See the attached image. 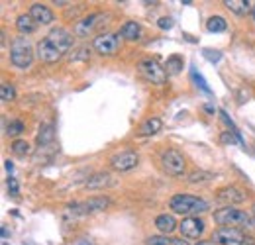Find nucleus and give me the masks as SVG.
<instances>
[{"instance_id":"f257e3e1","label":"nucleus","mask_w":255,"mask_h":245,"mask_svg":"<svg viewBox=\"0 0 255 245\" xmlns=\"http://www.w3.org/2000/svg\"><path fill=\"white\" fill-rule=\"evenodd\" d=\"M73 45V35L65 28H53L43 39L37 41L35 53L43 63H57Z\"/></svg>"},{"instance_id":"f03ea898","label":"nucleus","mask_w":255,"mask_h":245,"mask_svg":"<svg viewBox=\"0 0 255 245\" xmlns=\"http://www.w3.org/2000/svg\"><path fill=\"white\" fill-rule=\"evenodd\" d=\"M214 222L220 224V228H238V230H254L255 218L244 210L226 206L214 212Z\"/></svg>"},{"instance_id":"7ed1b4c3","label":"nucleus","mask_w":255,"mask_h":245,"mask_svg":"<svg viewBox=\"0 0 255 245\" xmlns=\"http://www.w3.org/2000/svg\"><path fill=\"white\" fill-rule=\"evenodd\" d=\"M169 208H171L175 214H183V216H187V218L204 214V212L210 210V206H208L206 200H202V198H198V196H192V194H175V196H171Z\"/></svg>"},{"instance_id":"20e7f679","label":"nucleus","mask_w":255,"mask_h":245,"mask_svg":"<svg viewBox=\"0 0 255 245\" xmlns=\"http://www.w3.org/2000/svg\"><path fill=\"white\" fill-rule=\"evenodd\" d=\"M10 61L14 67L18 69H30L33 63V47L32 43L20 35L12 41V47H10Z\"/></svg>"},{"instance_id":"39448f33","label":"nucleus","mask_w":255,"mask_h":245,"mask_svg":"<svg viewBox=\"0 0 255 245\" xmlns=\"http://www.w3.org/2000/svg\"><path fill=\"white\" fill-rule=\"evenodd\" d=\"M212 244L218 245H255L254 236H248L238 228H218L212 234Z\"/></svg>"},{"instance_id":"423d86ee","label":"nucleus","mask_w":255,"mask_h":245,"mask_svg":"<svg viewBox=\"0 0 255 245\" xmlns=\"http://www.w3.org/2000/svg\"><path fill=\"white\" fill-rule=\"evenodd\" d=\"M110 204H112V200L106 198V196H93V198H89V200L69 204V206H67V212L73 216H87V214H95V212H102V210H106Z\"/></svg>"},{"instance_id":"0eeeda50","label":"nucleus","mask_w":255,"mask_h":245,"mask_svg":"<svg viewBox=\"0 0 255 245\" xmlns=\"http://www.w3.org/2000/svg\"><path fill=\"white\" fill-rule=\"evenodd\" d=\"M137 71L141 73V77L145 81H149L153 85H165L167 83V75H169L167 69L161 67L159 63L155 61V59H151V57L141 59V61L137 63Z\"/></svg>"},{"instance_id":"6e6552de","label":"nucleus","mask_w":255,"mask_h":245,"mask_svg":"<svg viewBox=\"0 0 255 245\" xmlns=\"http://www.w3.org/2000/svg\"><path fill=\"white\" fill-rule=\"evenodd\" d=\"M120 33H114V31H106V33H100L96 35L95 41H93V49L100 55H116L118 49H120Z\"/></svg>"},{"instance_id":"1a4fd4ad","label":"nucleus","mask_w":255,"mask_h":245,"mask_svg":"<svg viewBox=\"0 0 255 245\" xmlns=\"http://www.w3.org/2000/svg\"><path fill=\"white\" fill-rule=\"evenodd\" d=\"M161 163H163V169L167 171V175H171V177H181L185 173V165H187L183 153L177 149H167L161 157Z\"/></svg>"},{"instance_id":"9d476101","label":"nucleus","mask_w":255,"mask_h":245,"mask_svg":"<svg viewBox=\"0 0 255 245\" xmlns=\"http://www.w3.org/2000/svg\"><path fill=\"white\" fill-rule=\"evenodd\" d=\"M137 163H139V157L135 151H122V153H116L110 159V167L118 173L131 171L133 167H137Z\"/></svg>"},{"instance_id":"9b49d317","label":"nucleus","mask_w":255,"mask_h":245,"mask_svg":"<svg viewBox=\"0 0 255 245\" xmlns=\"http://www.w3.org/2000/svg\"><path fill=\"white\" fill-rule=\"evenodd\" d=\"M181 234L185 240H198L204 234V222L198 216H191V218H183L181 226H179Z\"/></svg>"},{"instance_id":"f8f14e48","label":"nucleus","mask_w":255,"mask_h":245,"mask_svg":"<svg viewBox=\"0 0 255 245\" xmlns=\"http://www.w3.org/2000/svg\"><path fill=\"white\" fill-rule=\"evenodd\" d=\"M216 198H218V202L232 206V204H242L248 198V194L238 186H224L216 192Z\"/></svg>"},{"instance_id":"ddd939ff","label":"nucleus","mask_w":255,"mask_h":245,"mask_svg":"<svg viewBox=\"0 0 255 245\" xmlns=\"http://www.w3.org/2000/svg\"><path fill=\"white\" fill-rule=\"evenodd\" d=\"M100 18H104V14H100V12H95V14H91V16H87V18H83V20H79L77 24H75V33L79 35V37H87V35H91L95 28L100 24Z\"/></svg>"},{"instance_id":"4468645a","label":"nucleus","mask_w":255,"mask_h":245,"mask_svg":"<svg viewBox=\"0 0 255 245\" xmlns=\"http://www.w3.org/2000/svg\"><path fill=\"white\" fill-rule=\"evenodd\" d=\"M30 16L35 20V24H43V26H47V24H51V22L55 20L53 12H51L45 4H32V8H30Z\"/></svg>"},{"instance_id":"2eb2a0df","label":"nucleus","mask_w":255,"mask_h":245,"mask_svg":"<svg viewBox=\"0 0 255 245\" xmlns=\"http://www.w3.org/2000/svg\"><path fill=\"white\" fill-rule=\"evenodd\" d=\"M112 183H114V181H112V175H110V173H95L93 177L87 179L85 186H87L89 190H102V188L110 186Z\"/></svg>"},{"instance_id":"dca6fc26","label":"nucleus","mask_w":255,"mask_h":245,"mask_svg":"<svg viewBox=\"0 0 255 245\" xmlns=\"http://www.w3.org/2000/svg\"><path fill=\"white\" fill-rule=\"evenodd\" d=\"M155 228L159 230L163 236H167V234H173L179 226H177V220L171 214H159L155 218Z\"/></svg>"},{"instance_id":"f3484780","label":"nucleus","mask_w":255,"mask_h":245,"mask_svg":"<svg viewBox=\"0 0 255 245\" xmlns=\"http://www.w3.org/2000/svg\"><path fill=\"white\" fill-rule=\"evenodd\" d=\"M120 37L128 41H137L141 37V26L137 22H124L120 28Z\"/></svg>"},{"instance_id":"a211bd4d","label":"nucleus","mask_w":255,"mask_h":245,"mask_svg":"<svg viewBox=\"0 0 255 245\" xmlns=\"http://www.w3.org/2000/svg\"><path fill=\"white\" fill-rule=\"evenodd\" d=\"M161 129H163V122H161L159 118H147L145 122L139 125L137 133L139 135H155V133H159Z\"/></svg>"},{"instance_id":"6ab92c4d","label":"nucleus","mask_w":255,"mask_h":245,"mask_svg":"<svg viewBox=\"0 0 255 245\" xmlns=\"http://www.w3.org/2000/svg\"><path fill=\"white\" fill-rule=\"evenodd\" d=\"M147 245H189L183 238H167V236H151L147 240Z\"/></svg>"},{"instance_id":"aec40b11","label":"nucleus","mask_w":255,"mask_h":245,"mask_svg":"<svg viewBox=\"0 0 255 245\" xmlns=\"http://www.w3.org/2000/svg\"><path fill=\"white\" fill-rule=\"evenodd\" d=\"M16 28L20 33H33L35 31V20H33L30 14H22L18 20H16Z\"/></svg>"},{"instance_id":"412c9836","label":"nucleus","mask_w":255,"mask_h":245,"mask_svg":"<svg viewBox=\"0 0 255 245\" xmlns=\"http://www.w3.org/2000/svg\"><path fill=\"white\" fill-rule=\"evenodd\" d=\"M224 4H226V8H228L230 12L244 16V14H248L252 2H248V0H224Z\"/></svg>"},{"instance_id":"4be33fe9","label":"nucleus","mask_w":255,"mask_h":245,"mask_svg":"<svg viewBox=\"0 0 255 245\" xmlns=\"http://www.w3.org/2000/svg\"><path fill=\"white\" fill-rule=\"evenodd\" d=\"M206 30L210 33H222V31L228 30V22L222 16H210L208 22H206Z\"/></svg>"},{"instance_id":"5701e85b","label":"nucleus","mask_w":255,"mask_h":245,"mask_svg":"<svg viewBox=\"0 0 255 245\" xmlns=\"http://www.w3.org/2000/svg\"><path fill=\"white\" fill-rule=\"evenodd\" d=\"M53 135H55L53 125H45V127L39 131V135H37L39 149H41V147H47V145H53Z\"/></svg>"},{"instance_id":"b1692460","label":"nucleus","mask_w":255,"mask_h":245,"mask_svg":"<svg viewBox=\"0 0 255 245\" xmlns=\"http://www.w3.org/2000/svg\"><path fill=\"white\" fill-rule=\"evenodd\" d=\"M216 175L214 173H206V171H196V173H191L187 177V183L191 184H202V183H210Z\"/></svg>"},{"instance_id":"393cba45","label":"nucleus","mask_w":255,"mask_h":245,"mask_svg":"<svg viewBox=\"0 0 255 245\" xmlns=\"http://www.w3.org/2000/svg\"><path fill=\"white\" fill-rule=\"evenodd\" d=\"M12 153L18 155V157H26V155L32 153V145L26 139H16L12 143Z\"/></svg>"},{"instance_id":"a878e982","label":"nucleus","mask_w":255,"mask_h":245,"mask_svg":"<svg viewBox=\"0 0 255 245\" xmlns=\"http://www.w3.org/2000/svg\"><path fill=\"white\" fill-rule=\"evenodd\" d=\"M183 57L181 55H171L169 59H167V73L169 75H177V73H181V69H183Z\"/></svg>"},{"instance_id":"bb28decb","label":"nucleus","mask_w":255,"mask_h":245,"mask_svg":"<svg viewBox=\"0 0 255 245\" xmlns=\"http://www.w3.org/2000/svg\"><path fill=\"white\" fill-rule=\"evenodd\" d=\"M24 129H26V125H24L22 120H10V123L6 125V135L16 137V135H20Z\"/></svg>"},{"instance_id":"cd10ccee","label":"nucleus","mask_w":255,"mask_h":245,"mask_svg":"<svg viewBox=\"0 0 255 245\" xmlns=\"http://www.w3.org/2000/svg\"><path fill=\"white\" fill-rule=\"evenodd\" d=\"M0 98H2L4 102H12V100L16 98V91H14V87L4 83V85L0 87Z\"/></svg>"},{"instance_id":"c85d7f7f","label":"nucleus","mask_w":255,"mask_h":245,"mask_svg":"<svg viewBox=\"0 0 255 245\" xmlns=\"http://www.w3.org/2000/svg\"><path fill=\"white\" fill-rule=\"evenodd\" d=\"M202 55H204L210 63H218L220 59H222V53H220V51H216V49H204V51H202Z\"/></svg>"},{"instance_id":"c756f323","label":"nucleus","mask_w":255,"mask_h":245,"mask_svg":"<svg viewBox=\"0 0 255 245\" xmlns=\"http://www.w3.org/2000/svg\"><path fill=\"white\" fill-rule=\"evenodd\" d=\"M192 77H194V81H196V85L202 89V91L206 92V94H210V89H208V85H206V81H204V77L200 75V73H196V71H192Z\"/></svg>"},{"instance_id":"7c9ffc66","label":"nucleus","mask_w":255,"mask_h":245,"mask_svg":"<svg viewBox=\"0 0 255 245\" xmlns=\"http://www.w3.org/2000/svg\"><path fill=\"white\" fill-rule=\"evenodd\" d=\"M173 24H175V22H173V18H169V16H163V18L157 20V26H159L161 30H171Z\"/></svg>"},{"instance_id":"2f4dec72","label":"nucleus","mask_w":255,"mask_h":245,"mask_svg":"<svg viewBox=\"0 0 255 245\" xmlns=\"http://www.w3.org/2000/svg\"><path fill=\"white\" fill-rule=\"evenodd\" d=\"M8 192H10L12 196H18V192H20L18 183H16V179H14V177H8Z\"/></svg>"},{"instance_id":"473e14b6","label":"nucleus","mask_w":255,"mask_h":245,"mask_svg":"<svg viewBox=\"0 0 255 245\" xmlns=\"http://www.w3.org/2000/svg\"><path fill=\"white\" fill-rule=\"evenodd\" d=\"M220 139H222V143H228V141L232 143V141H234V137H232L230 133H224V135H222V137H220Z\"/></svg>"},{"instance_id":"72a5a7b5","label":"nucleus","mask_w":255,"mask_h":245,"mask_svg":"<svg viewBox=\"0 0 255 245\" xmlns=\"http://www.w3.org/2000/svg\"><path fill=\"white\" fill-rule=\"evenodd\" d=\"M204 110H206L208 114H214V108H212V106H204Z\"/></svg>"},{"instance_id":"f704fd0d","label":"nucleus","mask_w":255,"mask_h":245,"mask_svg":"<svg viewBox=\"0 0 255 245\" xmlns=\"http://www.w3.org/2000/svg\"><path fill=\"white\" fill-rule=\"evenodd\" d=\"M6 169H8V171H10V173H12V169H14V165H12V163H10V161H6Z\"/></svg>"},{"instance_id":"c9c22d12","label":"nucleus","mask_w":255,"mask_h":245,"mask_svg":"<svg viewBox=\"0 0 255 245\" xmlns=\"http://www.w3.org/2000/svg\"><path fill=\"white\" fill-rule=\"evenodd\" d=\"M252 210H254V218H255V202H254V208H252Z\"/></svg>"},{"instance_id":"e433bc0d","label":"nucleus","mask_w":255,"mask_h":245,"mask_svg":"<svg viewBox=\"0 0 255 245\" xmlns=\"http://www.w3.org/2000/svg\"><path fill=\"white\" fill-rule=\"evenodd\" d=\"M254 16H255V6H254Z\"/></svg>"},{"instance_id":"4c0bfd02","label":"nucleus","mask_w":255,"mask_h":245,"mask_svg":"<svg viewBox=\"0 0 255 245\" xmlns=\"http://www.w3.org/2000/svg\"><path fill=\"white\" fill-rule=\"evenodd\" d=\"M200 245H206V244H200Z\"/></svg>"}]
</instances>
